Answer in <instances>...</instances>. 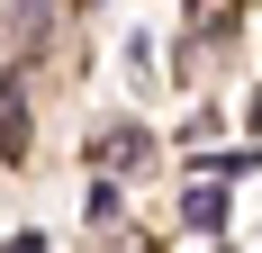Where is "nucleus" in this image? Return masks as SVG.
Wrapping results in <instances>:
<instances>
[{
    "label": "nucleus",
    "instance_id": "obj_1",
    "mask_svg": "<svg viewBox=\"0 0 262 253\" xmlns=\"http://www.w3.org/2000/svg\"><path fill=\"white\" fill-rule=\"evenodd\" d=\"M0 154L27 163V81L18 73H0Z\"/></svg>",
    "mask_w": 262,
    "mask_h": 253
},
{
    "label": "nucleus",
    "instance_id": "obj_2",
    "mask_svg": "<svg viewBox=\"0 0 262 253\" xmlns=\"http://www.w3.org/2000/svg\"><path fill=\"white\" fill-rule=\"evenodd\" d=\"M181 226L217 235V226H226V190H190V199H181Z\"/></svg>",
    "mask_w": 262,
    "mask_h": 253
},
{
    "label": "nucleus",
    "instance_id": "obj_3",
    "mask_svg": "<svg viewBox=\"0 0 262 253\" xmlns=\"http://www.w3.org/2000/svg\"><path fill=\"white\" fill-rule=\"evenodd\" d=\"M108 163H145V126H108Z\"/></svg>",
    "mask_w": 262,
    "mask_h": 253
},
{
    "label": "nucleus",
    "instance_id": "obj_4",
    "mask_svg": "<svg viewBox=\"0 0 262 253\" xmlns=\"http://www.w3.org/2000/svg\"><path fill=\"white\" fill-rule=\"evenodd\" d=\"M118 226V181H91V235Z\"/></svg>",
    "mask_w": 262,
    "mask_h": 253
},
{
    "label": "nucleus",
    "instance_id": "obj_5",
    "mask_svg": "<svg viewBox=\"0 0 262 253\" xmlns=\"http://www.w3.org/2000/svg\"><path fill=\"white\" fill-rule=\"evenodd\" d=\"M0 253H46V235L27 226V235H9V244H0Z\"/></svg>",
    "mask_w": 262,
    "mask_h": 253
}]
</instances>
